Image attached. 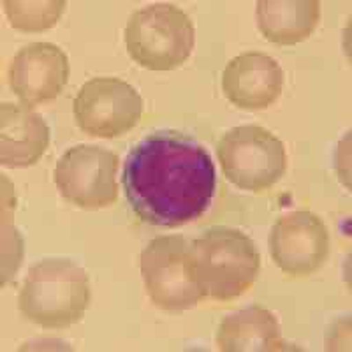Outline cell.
<instances>
[{
	"label": "cell",
	"mask_w": 352,
	"mask_h": 352,
	"mask_svg": "<svg viewBox=\"0 0 352 352\" xmlns=\"http://www.w3.org/2000/svg\"><path fill=\"white\" fill-rule=\"evenodd\" d=\"M122 188L141 222L180 228L210 208L217 190L215 164L196 138L176 129H159L141 138L127 153Z\"/></svg>",
	"instance_id": "6da1fadb"
},
{
	"label": "cell",
	"mask_w": 352,
	"mask_h": 352,
	"mask_svg": "<svg viewBox=\"0 0 352 352\" xmlns=\"http://www.w3.org/2000/svg\"><path fill=\"white\" fill-rule=\"evenodd\" d=\"M143 99L136 88L120 78H92L72 102L76 125L92 138L115 140L140 124Z\"/></svg>",
	"instance_id": "ba28073f"
},
{
	"label": "cell",
	"mask_w": 352,
	"mask_h": 352,
	"mask_svg": "<svg viewBox=\"0 0 352 352\" xmlns=\"http://www.w3.org/2000/svg\"><path fill=\"white\" fill-rule=\"evenodd\" d=\"M50 144V127L30 106H0V162L8 168L37 164Z\"/></svg>",
	"instance_id": "7c38bea8"
},
{
	"label": "cell",
	"mask_w": 352,
	"mask_h": 352,
	"mask_svg": "<svg viewBox=\"0 0 352 352\" xmlns=\"http://www.w3.org/2000/svg\"><path fill=\"white\" fill-rule=\"evenodd\" d=\"M194 21L175 4L138 9L125 25V48L138 65L150 71H171L188 60L194 50Z\"/></svg>",
	"instance_id": "277c9868"
},
{
	"label": "cell",
	"mask_w": 352,
	"mask_h": 352,
	"mask_svg": "<svg viewBox=\"0 0 352 352\" xmlns=\"http://www.w3.org/2000/svg\"><path fill=\"white\" fill-rule=\"evenodd\" d=\"M217 153L226 178L254 194L278 184L287 169L284 143L272 131L256 124L238 125L226 132Z\"/></svg>",
	"instance_id": "8992f818"
},
{
	"label": "cell",
	"mask_w": 352,
	"mask_h": 352,
	"mask_svg": "<svg viewBox=\"0 0 352 352\" xmlns=\"http://www.w3.org/2000/svg\"><path fill=\"white\" fill-rule=\"evenodd\" d=\"M65 0H6L4 11L12 28L21 32H43L55 27L64 14Z\"/></svg>",
	"instance_id": "9a60e30c"
},
{
	"label": "cell",
	"mask_w": 352,
	"mask_h": 352,
	"mask_svg": "<svg viewBox=\"0 0 352 352\" xmlns=\"http://www.w3.org/2000/svg\"><path fill=\"white\" fill-rule=\"evenodd\" d=\"M90 300V282L81 266L65 257H46L28 270L18 308L41 328L65 329L83 319Z\"/></svg>",
	"instance_id": "7a4b0ae2"
},
{
	"label": "cell",
	"mask_w": 352,
	"mask_h": 352,
	"mask_svg": "<svg viewBox=\"0 0 352 352\" xmlns=\"http://www.w3.org/2000/svg\"><path fill=\"white\" fill-rule=\"evenodd\" d=\"M257 28L264 39L280 46L303 43L320 20L319 0H259Z\"/></svg>",
	"instance_id": "5bb4252c"
},
{
	"label": "cell",
	"mask_w": 352,
	"mask_h": 352,
	"mask_svg": "<svg viewBox=\"0 0 352 352\" xmlns=\"http://www.w3.org/2000/svg\"><path fill=\"white\" fill-rule=\"evenodd\" d=\"M270 256L285 275L305 278L322 268L329 256V232L320 217L298 210L280 217L270 232Z\"/></svg>",
	"instance_id": "9c48e42d"
},
{
	"label": "cell",
	"mask_w": 352,
	"mask_h": 352,
	"mask_svg": "<svg viewBox=\"0 0 352 352\" xmlns=\"http://www.w3.org/2000/svg\"><path fill=\"white\" fill-rule=\"evenodd\" d=\"M284 71L280 64L261 52H247L234 56L222 74V92L232 106L247 111L268 109L284 90Z\"/></svg>",
	"instance_id": "8fae6325"
},
{
	"label": "cell",
	"mask_w": 352,
	"mask_h": 352,
	"mask_svg": "<svg viewBox=\"0 0 352 352\" xmlns=\"http://www.w3.org/2000/svg\"><path fill=\"white\" fill-rule=\"evenodd\" d=\"M192 252L197 282L204 298L212 301H234L250 291L259 276V250L240 229H206L192 240Z\"/></svg>",
	"instance_id": "3957f363"
},
{
	"label": "cell",
	"mask_w": 352,
	"mask_h": 352,
	"mask_svg": "<svg viewBox=\"0 0 352 352\" xmlns=\"http://www.w3.org/2000/svg\"><path fill=\"white\" fill-rule=\"evenodd\" d=\"M215 342L222 352H275L287 349L275 314L261 305H250L226 316L217 329Z\"/></svg>",
	"instance_id": "4fadbf2b"
},
{
	"label": "cell",
	"mask_w": 352,
	"mask_h": 352,
	"mask_svg": "<svg viewBox=\"0 0 352 352\" xmlns=\"http://www.w3.org/2000/svg\"><path fill=\"white\" fill-rule=\"evenodd\" d=\"M118 155L97 144H76L58 159L53 180L69 204L83 210L108 208L118 201Z\"/></svg>",
	"instance_id": "52a82bcc"
},
{
	"label": "cell",
	"mask_w": 352,
	"mask_h": 352,
	"mask_svg": "<svg viewBox=\"0 0 352 352\" xmlns=\"http://www.w3.org/2000/svg\"><path fill=\"white\" fill-rule=\"evenodd\" d=\"M69 58L53 43H30L12 56L9 87L25 106H39L60 96L69 81Z\"/></svg>",
	"instance_id": "30bf717a"
},
{
	"label": "cell",
	"mask_w": 352,
	"mask_h": 352,
	"mask_svg": "<svg viewBox=\"0 0 352 352\" xmlns=\"http://www.w3.org/2000/svg\"><path fill=\"white\" fill-rule=\"evenodd\" d=\"M141 276L152 303L169 314H182L204 300L194 266L192 240L171 234L148 241L140 257Z\"/></svg>",
	"instance_id": "5b68a950"
}]
</instances>
